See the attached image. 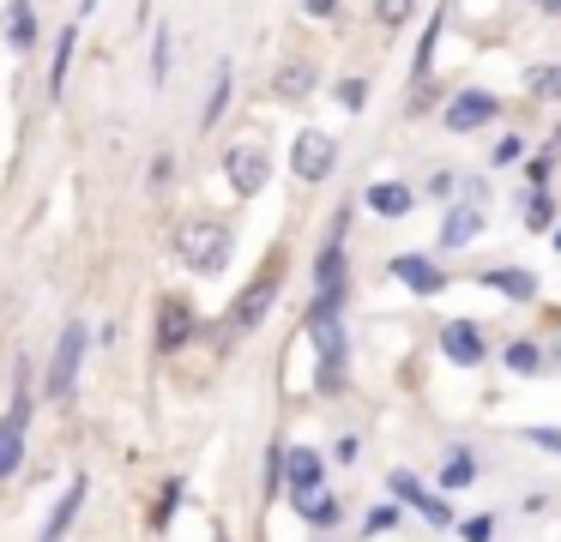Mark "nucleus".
Returning a JSON list of instances; mask_svg holds the SVG:
<instances>
[{
  "label": "nucleus",
  "instance_id": "obj_20",
  "mask_svg": "<svg viewBox=\"0 0 561 542\" xmlns=\"http://www.w3.org/2000/svg\"><path fill=\"white\" fill-rule=\"evenodd\" d=\"M7 48H13V55H31V48H37V7H31V0H7Z\"/></svg>",
  "mask_w": 561,
  "mask_h": 542
},
{
  "label": "nucleus",
  "instance_id": "obj_33",
  "mask_svg": "<svg viewBox=\"0 0 561 542\" xmlns=\"http://www.w3.org/2000/svg\"><path fill=\"white\" fill-rule=\"evenodd\" d=\"M339 108H351V115H363V103H368V79H339Z\"/></svg>",
  "mask_w": 561,
  "mask_h": 542
},
{
  "label": "nucleus",
  "instance_id": "obj_5",
  "mask_svg": "<svg viewBox=\"0 0 561 542\" xmlns=\"http://www.w3.org/2000/svg\"><path fill=\"white\" fill-rule=\"evenodd\" d=\"M278 289H284V272H278V260H272L266 272H260L254 284H248L242 296L230 301V313H224V337L260 332V325H266V313H272V301H278Z\"/></svg>",
  "mask_w": 561,
  "mask_h": 542
},
{
  "label": "nucleus",
  "instance_id": "obj_32",
  "mask_svg": "<svg viewBox=\"0 0 561 542\" xmlns=\"http://www.w3.org/2000/svg\"><path fill=\"white\" fill-rule=\"evenodd\" d=\"M549 217H556L549 187H531V199H525V223H531V229H549Z\"/></svg>",
  "mask_w": 561,
  "mask_h": 542
},
{
  "label": "nucleus",
  "instance_id": "obj_21",
  "mask_svg": "<svg viewBox=\"0 0 561 542\" xmlns=\"http://www.w3.org/2000/svg\"><path fill=\"white\" fill-rule=\"evenodd\" d=\"M236 96V67L230 60H218V72H211V91H206V108H199V132H211L224 120V108H230Z\"/></svg>",
  "mask_w": 561,
  "mask_h": 542
},
{
  "label": "nucleus",
  "instance_id": "obj_9",
  "mask_svg": "<svg viewBox=\"0 0 561 542\" xmlns=\"http://www.w3.org/2000/svg\"><path fill=\"white\" fill-rule=\"evenodd\" d=\"M224 181H230L236 199H254L272 181V157L260 151V145H230V151H224Z\"/></svg>",
  "mask_w": 561,
  "mask_h": 542
},
{
  "label": "nucleus",
  "instance_id": "obj_35",
  "mask_svg": "<svg viewBox=\"0 0 561 542\" xmlns=\"http://www.w3.org/2000/svg\"><path fill=\"white\" fill-rule=\"evenodd\" d=\"M423 193H428V199H453V193H459V175H453V169H435Z\"/></svg>",
  "mask_w": 561,
  "mask_h": 542
},
{
  "label": "nucleus",
  "instance_id": "obj_3",
  "mask_svg": "<svg viewBox=\"0 0 561 542\" xmlns=\"http://www.w3.org/2000/svg\"><path fill=\"white\" fill-rule=\"evenodd\" d=\"M85 349H91V325H85V320H67L61 332H55L49 368H43V392H49L55 404H67V397L79 392V368H85Z\"/></svg>",
  "mask_w": 561,
  "mask_h": 542
},
{
  "label": "nucleus",
  "instance_id": "obj_15",
  "mask_svg": "<svg viewBox=\"0 0 561 542\" xmlns=\"http://www.w3.org/2000/svg\"><path fill=\"white\" fill-rule=\"evenodd\" d=\"M387 272H392V277H399V284H404V289H411V296H440V289H447V284H453V277H447V272H440V265H435V260H428V253H399V260H392V265H387Z\"/></svg>",
  "mask_w": 561,
  "mask_h": 542
},
{
  "label": "nucleus",
  "instance_id": "obj_39",
  "mask_svg": "<svg viewBox=\"0 0 561 542\" xmlns=\"http://www.w3.org/2000/svg\"><path fill=\"white\" fill-rule=\"evenodd\" d=\"M332 458H339V464H356V434H339V446H332Z\"/></svg>",
  "mask_w": 561,
  "mask_h": 542
},
{
  "label": "nucleus",
  "instance_id": "obj_24",
  "mask_svg": "<svg viewBox=\"0 0 561 542\" xmlns=\"http://www.w3.org/2000/svg\"><path fill=\"white\" fill-rule=\"evenodd\" d=\"M272 91H278L284 103H302V96L314 91V67H308V60H290V67H278V79H272Z\"/></svg>",
  "mask_w": 561,
  "mask_h": 542
},
{
  "label": "nucleus",
  "instance_id": "obj_10",
  "mask_svg": "<svg viewBox=\"0 0 561 542\" xmlns=\"http://www.w3.org/2000/svg\"><path fill=\"white\" fill-rule=\"evenodd\" d=\"M495 115H501V96H495V91H477V84L453 91V96H447V108H440L447 132H477V127H489Z\"/></svg>",
  "mask_w": 561,
  "mask_h": 542
},
{
  "label": "nucleus",
  "instance_id": "obj_13",
  "mask_svg": "<svg viewBox=\"0 0 561 542\" xmlns=\"http://www.w3.org/2000/svg\"><path fill=\"white\" fill-rule=\"evenodd\" d=\"M327 488V458L314 446H284V494L290 500H308V494Z\"/></svg>",
  "mask_w": 561,
  "mask_h": 542
},
{
  "label": "nucleus",
  "instance_id": "obj_29",
  "mask_svg": "<svg viewBox=\"0 0 561 542\" xmlns=\"http://www.w3.org/2000/svg\"><path fill=\"white\" fill-rule=\"evenodd\" d=\"M170 55H175L170 31H158L151 36V84H170Z\"/></svg>",
  "mask_w": 561,
  "mask_h": 542
},
{
  "label": "nucleus",
  "instance_id": "obj_4",
  "mask_svg": "<svg viewBox=\"0 0 561 542\" xmlns=\"http://www.w3.org/2000/svg\"><path fill=\"white\" fill-rule=\"evenodd\" d=\"M344 235H351V205L332 217L327 247L314 260V308H344V289H351V253H344Z\"/></svg>",
  "mask_w": 561,
  "mask_h": 542
},
{
  "label": "nucleus",
  "instance_id": "obj_37",
  "mask_svg": "<svg viewBox=\"0 0 561 542\" xmlns=\"http://www.w3.org/2000/svg\"><path fill=\"white\" fill-rule=\"evenodd\" d=\"M495 537V512H477V518H465V542H489Z\"/></svg>",
  "mask_w": 561,
  "mask_h": 542
},
{
  "label": "nucleus",
  "instance_id": "obj_1",
  "mask_svg": "<svg viewBox=\"0 0 561 542\" xmlns=\"http://www.w3.org/2000/svg\"><path fill=\"white\" fill-rule=\"evenodd\" d=\"M308 337H314V392L339 397L351 385V337H344V313L339 308H308Z\"/></svg>",
  "mask_w": 561,
  "mask_h": 542
},
{
  "label": "nucleus",
  "instance_id": "obj_19",
  "mask_svg": "<svg viewBox=\"0 0 561 542\" xmlns=\"http://www.w3.org/2000/svg\"><path fill=\"white\" fill-rule=\"evenodd\" d=\"M483 235V205H453L447 217H440V247H471V241Z\"/></svg>",
  "mask_w": 561,
  "mask_h": 542
},
{
  "label": "nucleus",
  "instance_id": "obj_41",
  "mask_svg": "<svg viewBox=\"0 0 561 542\" xmlns=\"http://www.w3.org/2000/svg\"><path fill=\"white\" fill-rule=\"evenodd\" d=\"M537 7H543V12H561V0H537Z\"/></svg>",
  "mask_w": 561,
  "mask_h": 542
},
{
  "label": "nucleus",
  "instance_id": "obj_31",
  "mask_svg": "<svg viewBox=\"0 0 561 542\" xmlns=\"http://www.w3.org/2000/svg\"><path fill=\"white\" fill-rule=\"evenodd\" d=\"M411 12H416V0H375V24H380V31H399Z\"/></svg>",
  "mask_w": 561,
  "mask_h": 542
},
{
  "label": "nucleus",
  "instance_id": "obj_12",
  "mask_svg": "<svg viewBox=\"0 0 561 542\" xmlns=\"http://www.w3.org/2000/svg\"><path fill=\"white\" fill-rule=\"evenodd\" d=\"M387 488H392V500H399V506H411V512L423 518V524H435V530H447V524H453V506L440 500V494H428L423 482L411 476V470H392V476H387Z\"/></svg>",
  "mask_w": 561,
  "mask_h": 542
},
{
  "label": "nucleus",
  "instance_id": "obj_30",
  "mask_svg": "<svg viewBox=\"0 0 561 542\" xmlns=\"http://www.w3.org/2000/svg\"><path fill=\"white\" fill-rule=\"evenodd\" d=\"M260 482H266V500H278V494H284V440L266 446V476H260Z\"/></svg>",
  "mask_w": 561,
  "mask_h": 542
},
{
  "label": "nucleus",
  "instance_id": "obj_22",
  "mask_svg": "<svg viewBox=\"0 0 561 542\" xmlns=\"http://www.w3.org/2000/svg\"><path fill=\"white\" fill-rule=\"evenodd\" d=\"M477 476H483V464H477L471 446H447V458H440V488H471Z\"/></svg>",
  "mask_w": 561,
  "mask_h": 542
},
{
  "label": "nucleus",
  "instance_id": "obj_25",
  "mask_svg": "<svg viewBox=\"0 0 561 542\" xmlns=\"http://www.w3.org/2000/svg\"><path fill=\"white\" fill-rule=\"evenodd\" d=\"M296 512H302L314 530H332V524L344 518V506H339V494H327V488H320V494H308V500H296Z\"/></svg>",
  "mask_w": 561,
  "mask_h": 542
},
{
  "label": "nucleus",
  "instance_id": "obj_7",
  "mask_svg": "<svg viewBox=\"0 0 561 542\" xmlns=\"http://www.w3.org/2000/svg\"><path fill=\"white\" fill-rule=\"evenodd\" d=\"M199 337V313L187 308V296H163L158 301V332H151V349L158 356H175V349H187Z\"/></svg>",
  "mask_w": 561,
  "mask_h": 542
},
{
  "label": "nucleus",
  "instance_id": "obj_36",
  "mask_svg": "<svg viewBox=\"0 0 561 542\" xmlns=\"http://www.w3.org/2000/svg\"><path fill=\"white\" fill-rule=\"evenodd\" d=\"M170 175H175V157L158 151V157H151V169H146V181H151V187H170Z\"/></svg>",
  "mask_w": 561,
  "mask_h": 542
},
{
  "label": "nucleus",
  "instance_id": "obj_43",
  "mask_svg": "<svg viewBox=\"0 0 561 542\" xmlns=\"http://www.w3.org/2000/svg\"><path fill=\"white\" fill-rule=\"evenodd\" d=\"M218 542H230V537H224V530H218Z\"/></svg>",
  "mask_w": 561,
  "mask_h": 542
},
{
  "label": "nucleus",
  "instance_id": "obj_6",
  "mask_svg": "<svg viewBox=\"0 0 561 542\" xmlns=\"http://www.w3.org/2000/svg\"><path fill=\"white\" fill-rule=\"evenodd\" d=\"M25 434H31V373L19 368V380H13V410L0 416V482L25 470Z\"/></svg>",
  "mask_w": 561,
  "mask_h": 542
},
{
  "label": "nucleus",
  "instance_id": "obj_2",
  "mask_svg": "<svg viewBox=\"0 0 561 542\" xmlns=\"http://www.w3.org/2000/svg\"><path fill=\"white\" fill-rule=\"evenodd\" d=\"M230 253H236V235H230V223H182L175 229V260L187 265L194 277H218L224 265H230Z\"/></svg>",
  "mask_w": 561,
  "mask_h": 542
},
{
  "label": "nucleus",
  "instance_id": "obj_8",
  "mask_svg": "<svg viewBox=\"0 0 561 542\" xmlns=\"http://www.w3.org/2000/svg\"><path fill=\"white\" fill-rule=\"evenodd\" d=\"M332 163H339V139L332 132H320V127H302L296 132V145H290V169H296V181H327L332 175Z\"/></svg>",
  "mask_w": 561,
  "mask_h": 542
},
{
  "label": "nucleus",
  "instance_id": "obj_14",
  "mask_svg": "<svg viewBox=\"0 0 561 542\" xmlns=\"http://www.w3.org/2000/svg\"><path fill=\"white\" fill-rule=\"evenodd\" d=\"M440 356H447L453 368H477V361L489 356L483 325H477V320H447V325H440Z\"/></svg>",
  "mask_w": 561,
  "mask_h": 542
},
{
  "label": "nucleus",
  "instance_id": "obj_16",
  "mask_svg": "<svg viewBox=\"0 0 561 542\" xmlns=\"http://www.w3.org/2000/svg\"><path fill=\"white\" fill-rule=\"evenodd\" d=\"M363 205H368L375 217H404V211L416 205V187H411V181H368V187H363Z\"/></svg>",
  "mask_w": 561,
  "mask_h": 542
},
{
  "label": "nucleus",
  "instance_id": "obj_18",
  "mask_svg": "<svg viewBox=\"0 0 561 542\" xmlns=\"http://www.w3.org/2000/svg\"><path fill=\"white\" fill-rule=\"evenodd\" d=\"M477 284H489L507 301H537V277L525 265H489V272H477Z\"/></svg>",
  "mask_w": 561,
  "mask_h": 542
},
{
  "label": "nucleus",
  "instance_id": "obj_28",
  "mask_svg": "<svg viewBox=\"0 0 561 542\" xmlns=\"http://www.w3.org/2000/svg\"><path fill=\"white\" fill-rule=\"evenodd\" d=\"M399 518H404V512H399V500H380L375 512L363 518V537H387V530H399Z\"/></svg>",
  "mask_w": 561,
  "mask_h": 542
},
{
  "label": "nucleus",
  "instance_id": "obj_23",
  "mask_svg": "<svg viewBox=\"0 0 561 542\" xmlns=\"http://www.w3.org/2000/svg\"><path fill=\"white\" fill-rule=\"evenodd\" d=\"M182 494H187V482L182 476H163V488H158V506H151V537H163V530L175 524V506H182Z\"/></svg>",
  "mask_w": 561,
  "mask_h": 542
},
{
  "label": "nucleus",
  "instance_id": "obj_17",
  "mask_svg": "<svg viewBox=\"0 0 561 542\" xmlns=\"http://www.w3.org/2000/svg\"><path fill=\"white\" fill-rule=\"evenodd\" d=\"M73 55H79V24H67V31L55 36L49 72H43V91H49V103H61V91H67V72H73Z\"/></svg>",
  "mask_w": 561,
  "mask_h": 542
},
{
  "label": "nucleus",
  "instance_id": "obj_40",
  "mask_svg": "<svg viewBox=\"0 0 561 542\" xmlns=\"http://www.w3.org/2000/svg\"><path fill=\"white\" fill-rule=\"evenodd\" d=\"M302 12H308V19H332V12H339V0H302Z\"/></svg>",
  "mask_w": 561,
  "mask_h": 542
},
{
  "label": "nucleus",
  "instance_id": "obj_38",
  "mask_svg": "<svg viewBox=\"0 0 561 542\" xmlns=\"http://www.w3.org/2000/svg\"><path fill=\"white\" fill-rule=\"evenodd\" d=\"M525 440H531V446H543V452H556V458H561V428H525Z\"/></svg>",
  "mask_w": 561,
  "mask_h": 542
},
{
  "label": "nucleus",
  "instance_id": "obj_27",
  "mask_svg": "<svg viewBox=\"0 0 561 542\" xmlns=\"http://www.w3.org/2000/svg\"><path fill=\"white\" fill-rule=\"evenodd\" d=\"M525 91L537 103H561V67H525Z\"/></svg>",
  "mask_w": 561,
  "mask_h": 542
},
{
  "label": "nucleus",
  "instance_id": "obj_11",
  "mask_svg": "<svg viewBox=\"0 0 561 542\" xmlns=\"http://www.w3.org/2000/svg\"><path fill=\"white\" fill-rule=\"evenodd\" d=\"M85 500H91V476H85V470H73V476H67V488H61V500H55V512L43 518L37 542H67V537H73V524H79V512H85Z\"/></svg>",
  "mask_w": 561,
  "mask_h": 542
},
{
  "label": "nucleus",
  "instance_id": "obj_34",
  "mask_svg": "<svg viewBox=\"0 0 561 542\" xmlns=\"http://www.w3.org/2000/svg\"><path fill=\"white\" fill-rule=\"evenodd\" d=\"M519 157H525V139H519V132H507V139H495L489 163H495V169H507V163H519Z\"/></svg>",
  "mask_w": 561,
  "mask_h": 542
},
{
  "label": "nucleus",
  "instance_id": "obj_42",
  "mask_svg": "<svg viewBox=\"0 0 561 542\" xmlns=\"http://www.w3.org/2000/svg\"><path fill=\"white\" fill-rule=\"evenodd\" d=\"M556 253H561V229H556Z\"/></svg>",
  "mask_w": 561,
  "mask_h": 542
},
{
  "label": "nucleus",
  "instance_id": "obj_26",
  "mask_svg": "<svg viewBox=\"0 0 561 542\" xmlns=\"http://www.w3.org/2000/svg\"><path fill=\"white\" fill-rule=\"evenodd\" d=\"M501 361H507V373H543V344H531V337H513Z\"/></svg>",
  "mask_w": 561,
  "mask_h": 542
}]
</instances>
